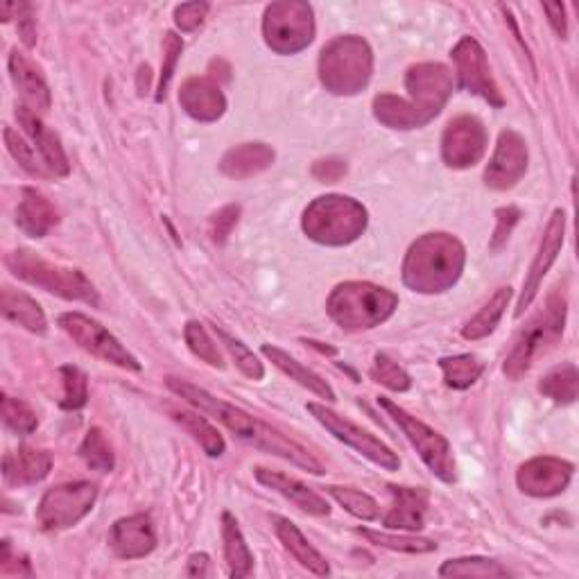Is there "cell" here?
<instances>
[{
    "mask_svg": "<svg viewBox=\"0 0 579 579\" xmlns=\"http://www.w3.org/2000/svg\"><path fill=\"white\" fill-rule=\"evenodd\" d=\"M254 475H256V480L261 482L263 487L281 494L283 498H287L290 503H295L306 514L326 516L330 512L328 503L319 494H315L313 489L302 485V482L295 480V477H287V475L278 473V471H270V469H263V466H259L254 471Z\"/></svg>",
    "mask_w": 579,
    "mask_h": 579,
    "instance_id": "603a6c76",
    "label": "cell"
},
{
    "mask_svg": "<svg viewBox=\"0 0 579 579\" xmlns=\"http://www.w3.org/2000/svg\"><path fill=\"white\" fill-rule=\"evenodd\" d=\"M183 337H186V345L188 349L196 354L200 360H204L211 367L222 369V354L218 351V345L211 340V335L207 333V328L200 322H188L183 328Z\"/></svg>",
    "mask_w": 579,
    "mask_h": 579,
    "instance_id": "ab89813d",
    "label": "cell"
},
{
    "mask_svg": "<svg viewBox=\"0 0 579 579\" xmlns=\"http://www.w3.org/2000/svg\"><path fill=\"white\" fill-rule=\"evenodd\" d=\"M53 469V457L45 451H36L30 446H19V451L8 453L3 457V475L12 487H30L48 477Z\"/></svg>",
    "mask_w": 579,
    "mask_h": 579,
    "instance_id": "cb8c5ba5",
    "label": "cell"
},
{
    "mask_svg": "<svg viewBox=\"0 0 579 579\" xmlns=\"http://www.w3.org/2000/svg\"><path fill=\"white\" fill-rule=\"evenodd\" d=\"M222 541H224V559L229 566V575L235 579L250 577L254 572V555L238 527L233 514H222Z\"/></svg>",
    "mask_w": 579,
    "mask_h": 579,
    "instance_id": "f546056e",
    "label": "cell"
},
{
    "mask_svg": "<svg viewBox=\"0 0 579 579\" xmlns=\"http://www.w3.org/2000/svg\"><path fill=\"white\" fill-rule=\"evenodd\" d=\"M306 408L333 434L335 440H340L343 444L351 446L356 453H360L362 457H367L376 466H380L385 471H399L401 469L399 455L388 444H382L378 438H373L369 430L356 425L354 421L345 419L343 414L328 410L326 406L308 403Z\"/></svg>",
    "mask_w": 579,
    "mask_h": 579,
    "instance_id": "4fadbf2b",
    "label": "cell"
},
{
    "mask_svg": "<svg viewBox=\"0 0 579 579\" xmlns=\"http://www.w3.org/2000/svg\"><path fill=\"white\" fill-rule=\"evenodd\" d=\"M274 164V150L265 143H243L231 148L222 161L220 170L222 175L231 179H250L254 175H261Z\"/></svg>",
    "mask_w": 579,
    "mask_h": 579,
    "instance_id": "484cf974",
    "label": "cell"
},
{
    "mask_svg": "<svg viewBox=\"0 0 579 579\" xmlns=\"http://www.w3.org/2000/svg\"><path fill=\"white\" fill-rule=\"evenodd\" d=\"M544 10H546V14L550 17L548 21H550V25L555 28V32H557L559 36H566V34H568L566 8H564L561 3H546V6H544Z\"/></svg>",
    "mask_w": 579,
    "mask_h": 579,
    "instance_id": "816d5d0a",
    "label": "cell"
},
{
    "mask_svg": "<svg viewBox=\"0 0 579 579\" xmlns=\"http://www.w3.org/2000/svg\"><path fill=\"white\" fill-rule=\"evenodd\" d=\"M168 388L181 397L183 401H188L190 406H196L202 414H211L215 421H220L222 425H227L233 434H238L240 440L261 449L263 440H265V432H267V423L254 419L252 414H248L245 410H240L218 397H213L211 392L198 388V385H192L188 380H181V378H168L166 380Z\"/></svg>",
    "mask_w": 579,
    "mask_h": 579,
    "instance_id": "30bf717a",
    "label": "cell"
},
{
    "mask_svg": "<svg viewBox=\"0 0 579 579\" xmlns=\"http://www.w3.org/2000/svg\"><path fill=\"white\" fill-rule=\"evenodd\" d=\"M572 471L575 466L570 462L546 455L525 462L516 473V482H518V489L527 496L552 498L566 492V487L570 485Z\"/></svg>",
    "mask_w": 579,
    "mask_h": 579,
    "instance_id": "e0dca14e",
    "label": "cell"
},
{
    "mask_svg": "<svg viewBox=\"0 0 579 579\" xmlns=\"http://www.w3.org/2000/svg\"><path fill=\"white\" fill-rule=\"evenodd\" d=\"M399 308V295L392 290L365 281H349L337 285L328 302V317L343 330H369L388 322Z\"/></svg>",
    "mask_w": 579,
    "mask_h": 579,
    "instance_id": "3957f363",
    "label": "cell"
},
{
    "mask_svg": "<svg viewBox=\"0 0 579 579\" xmlns=\"http://www.w3.org/2000/svg\"><path fill=\"white\" fill-rule=\"evenodd\" d=\"M373 71V55L365 39L356 34L328 41L319 57V80L326 91L335 95L360 93Z\"/></svg>",
    "mask_w": 579,
    "mask_h": 579,
    "instance_id": "5b68a950",
    "label": "cell"
},
{
    "mask_svg": "<svg viewBox=\"0 0 579 579\" xmlns=\"http://www.w3.org/2000/svg\"><path fill=\"white\" fill-rule=\"evenodd\" d=\"M57 222L60 213L51 200L43 198L34 188L21 190V202L17 207V224L23 233L32 238H43L48 235V231L55 229Z\"/></svg>",
    "mask_w": 579,
    "mask_h": 579,
    "instance_id": "d4e9b609",
    "label": "cell"
},
{
    "mask_svg": "<svg viewBox=\"0 0 579 579\" xmlns=\"http://www.w3.org/2000/svg\"><path fill=\"white\" fill-rule=\"evenodd\" d=\"M265 43L278 55H295L310 45L315 36L313 8L304 0L272 3L263 17Z\"/></svg>",
    "mask_w": 579,
    "mask_h": 579,
    "instance_id": "ba28073f",
    "label": "cell"
},
{
    "mask_svg": "<svg viewBox=\"0 0 579 579\" xmlns=\"http://www.w3.org/2000/svg\"><path fill=\"white\" fill-rule=\"evenodd\" d=\"M442 577H509V570L494 559L462 557L449 559L440 568Z\"/></svg>",
    "mask_w": 579,
    "mask_h": 579,
    "instance_id": "d590c367",
    "label": "cell"
},
{
    "mask_svg": "<svg viewBox=\"0 0 579 579\" xmlns=\"http://www.w3.org/2000/svg\"><path fill=\"white\" fill-rule=\"evenodd\" d=\"M238 218H240V207H224L222 211H218L211 220V233H213V240L215 243H227V238L231 235L233 227L238 224Z\"/></svg>",
    "mask_w": 579,
    "mask_h": 579,
    "instance_id": "681fc988",
    "label": "cell"
},
{
    "mask_svg": "<svg viewBox=\"0 0 579 579\" xmlns=\"http://www.w3.org/2000/svg\"><path fill=\"white\" fill-rule=\"evenodd\" d=\"M183 112L200 123H215L227 112V98L220 84L211 77H190L179 91Z\"/></svg>",
    "mask_w": 579,
    "mask_h": 579,
    "instance_id": "ffe728a7",
    "label": "cell"
},
{
    "mask_svg": "<svg viewBox=\"0 0 579 579\" xmlns=\"http://www.w3.org/2000/svg\"><path fill=\"white\" fill-rule=\"evenodd\" d=\"M60 326L86 354L101 358L103 362L127 369V371H140V362L101 322H95L82 313H64L60 315Z\"/></svg>",
    "mask_w": 579,
    "mask_h": 579,
    "instance_id": "7c38bea8",
    "label": "cell"
},
{
    "mask_svg": "<svg viewBox=\"0 0 579 579\" xmlns=\"http://www.w3.org/2000/svg\"><path fill=\"white\" fill-rule=\"evenodd\" d=\"M3 136H6V145H8L10 155L19 161V166H21L23 170H28V172L34 175V177H53L51 170H48V166L43 164L41 155L36 152L34 145L25 140V136H21L19 131H14L12 127H6V129H3Z\"/></svg>",
    "mask_w": 579,
    "mask_h": 579,
    "instance_id": "74e56055",
    "label": "cell"
},
{
    "mask_svg": "<svg viewBox=\"0 0 579 579\" xmlns=\"http://www.w3.org/2000/svg\"><path fill=\"white\" fill-rule=\"evenodd\" d=\"M80 455L82 460L88 464V469L93 471H101V473H109L114 469V451L105 438V432L101 428H91L86 432V438L80 446Z\"/></svg>",
    "mask_w": 579,
    "mask_h": 579,
    "instance_id": "f35d334b",
    "label": "cell"
},
{
    "mask_svg": "<svg viewBox=\"0 0 579 579\" xmlns=\"http://www.w3.org/2000/svg\"><path fill=\"white\" fill-rule=\"evenodd\" d=\"M378 406L385 412H388L394 419V423L403 430L408 442L417 449L419 457L430 469V473L438 475L442 482H446V485H453V482H455V460H453L451 444H449L444 434H440L438 430H432L430 425H425L417 417L408 414L403 408H399L390 399L380 397Z\"/></svg>",
    "mask_w": 579,
    "mask_h": 579,
    "instance_id": "9c48e42d",
    "label": "cell"
},
{
    "mask_svg": "<svg viewBox=\"0 0 579 579\" xmlns=\"http://www.w3.org/2000/svg\"><path fill=\"white\" fill-rule=\"evenodd\" d=\"M564 326H566V299L564 295L552 293L546 308L516 337L509 356L505 358V367H503L505 376L512 380L525 376L529 367L561 340Z\"/></svg>",
    "mask_w": 579,
    "mask_h": 579,
    "instance_id": "52a82bcc",
    "label": "cell"
},
{
    "mask_svg": "<svg viewBox=\"0 0 579 579\" xmlns=\"http://www.w3.org/2000/svg\"><path fill=\"white\" fill-rule=\"evenodd\" d=\"M209 12V3H183L175 8V23L181 32H196Z\"/></svg>",
    "mask_w": 579,
    "mask_h": 579,
    "instance_id": "7dc6e473",
    "label": "cell"
},
{
    "mask_svg": "<svg viewBox=\"0 0 579 579\" xmlns=\"http://www.w3.org/2000/svg\"><path fill=\"white\" fill-rule=\"evenodd\" d=\"M371 378L378 385H382V388H388L392 392H408L412 388V378L408 376V371L403 367H399V362H394L390 356H385V354H378L373 358Z\"/></svg>",
    "mask_w": 579,
    "mask_h": 579,
    "instance_id": "60d3db41",
    "label": "cell"
},
{
    "mask_svg": "<svg viewBox=\"0 0 579 579\" xmlns=\"http://www.w3.org/2000/svg\"><path fill=\"white\" fill-rule=\"evenodd\" d=\"M512 299V287H498L494 297L482 306L462 328V337L464 340H482V337H487L494 333V328L498 326L501 317L505 315V308Z\"/></svg>",
    "mask_w": 579,
    "mask_h": 579,
    "instance_id": "1f68e13d",
    "label": "cell"
},
{
    "mask_svg": "<svg viewBox=\"0 0 579 579\" xmlns=\"http://www.w3.org/2000/svg\"><path fill=\"white\" fill-rule=\"evenodd\" d=\"M390 489L394 496V505L382 523L390 529H410V533H419L425 523L428 494L423 489H410V487H390Z\"/></svg>",
    "mask_w": 579,
    "mask_h": 579,
    "instance_id": "83f0119b",
    "label": "cell"
},
{
    "mask_svg": "<svg viewBox=\"0 0 579 579\" xmlns=\"http://www.w3.org/2000/svg\"><path fill=\"white\" fill-rule=\"evenodd\" d=\"M10 77L21 98L19 107L36 116L51 109V88H48L39 69L19 51H12L10 55Z\"/></svg>",
    "mask_w": 579,
    "mask_h": 579,
    "instance_id": "7402d4cb",
    "label": "cell"
},
{
    "mask_svg": "<svg viewBox=\"0 0 579 579\" xmlns=\"http://www.w3.org/2000/svg\"><path fill=\"white\" fill-rule=\"evenodd\" d=\"M175 421L188 432L192 434V440H196L204 453L209 457H220L224 453V438L222 434L198 412H175Z\"/></svg>",
    "mask_w": 579,
    "mask_h": 579,
    "instance_id": "836d02e7",
    "label": "cell"
},
{
    "mask_svg": "<svg viewBox=\"0 0 579 579\" xmlns=\"http://www.w3.org/2000/svg\"><path fill=\"white\" fill-rule=\"evenodd\" d=\"M3 421L17 434H32L39 425L32 408L28 403H23L21 399H14L10 394H3Z\"/></svg>",
    "mask_w": 579,
    "mask_h": 579,
    "instance_id": "f6af8a7d",
    "label": "cell"
},
{
    "mask_svg": "<svg viewBox=\"0 0 579 579\" xmlns=\"http://www.w3.org/2000/svg\"><path fill=\"white\" fill-rule=\"evenodd\" d=\"M347 175V164L343 159H322L313 166V177L324 181V183H333L337 179H343Z\"/></svg>",
    "mask_w": 579,
    "mask_h": 579,
    "instance_id": "f907efd6",
    "label": "cell"
},
{
    "mask_svg": "<svg viewBox=\"0 0 579 579\" xmlns=\"http://www.w3.org/2000/svg\"><path fill=\"white\" fill-rule=\"evenodd\" d=\"M17 120L23 127L25 136L32 140V145L41 155L48 170H51V175L53 177H66L71 172V164H69V157L62 148L60 136L48 129L36 114H32L23 107H17Z\"/></svg>",
    "mask_w": 579,
    "mask_h": 579,
    "instance_id": "44dd1931",
    "label": "cell"
},
{
    "mask_svg": "<svg viewBox=\"0 0 579 579\" xmlns=\"http://www.w3.org/2000/svg\"><path fill=\"white\" fill-rule=\"evenodd\" d=\"M440 367L444 371L446 385L453 390H469L471 385L482 376V371H485V362H482L477 356H471V354L442 358Z\"/></svg>",
    "mask_w": 579,
    "mask_h": 579,
    "instance_id": "e575fe53",
    "label": "cell"
},
{
    "mask_svg": "<svg viewBox=\"0 0 579 579\" xmlns=\"http://www.w3.org/2000/svg\"><path fill=\"white\" fill-rule=\"evenodd\" d=\"M356 533L360 537H365L369 544L380 546V548H388L394 552H408V555H425V552H434L438 550V544L430 541V539H419V537H394L388 533H376V529H367V527H358Z\"/></svg>",
    "mask_w": 579,
    "mask_h": 579,
    "instance_id": "8d00e7d4",
    "label": "cell"
},
{
    "mask_svg": "<svg viewBox=\"0 0 579 579\" xmlns=\"http://www.w3.org/2000/svg\"><path fill=\"white\" fill-rule=\"evenodd\" d=\"M408 98L382 93L373 101V116L392 129H417L438 116L453 95V73L444 64H417L406 75Z\"/></svg>",
    "mask_w": 579,
    "mask_h": 579,
    "instance_id": "6da1fadb",
    "label": "cell"
},
{
    "mask_svg": "<svg viewBox=\"0 0 579 579\" xmlns=\"http://www.w3.org/2000/svg\"><path fill=\"white\" fill-rule=\"evenodd\" d=\"M272 525H274V533L281 539L283 548L293 555L304 568H308L310 572L319 577H326L330 572L328 561L322 557L319 550L310 546V541L304 537V533L293 520H287L283 516H272Z\"/></svg>",
    "mask_w": 579,
    "mask_h": 579,
    "instance_id": "4316f807",
    "label": "cell"
},
{
    "mask_svg": "<svg viewBox=\"0 0 579 579\" xmlns=\"http://www.w3.org/2000/svg\"><path fill=\"white\" fill-rule=\"evenodd\" d=\"M188 577H207L209 575V557L207 555H192L186 566Z\"/></svg>",
    "mask_w": 579,
    "mask_h": 579,
    "instance_id": "f5cc1de1",
    "label": "cell"
},
{
    "mask_svg": "<svg viewBox=\"0 0 579 579\" xmlns=\"http://www.w3.org/2000/svg\"><path fill=\"white\" fill-rule=\"evenodd\" d=\"M181 51H183V41L175 32H168L164 39V66H161V80H159V91H157V103L166 98V91L175 75V66L179 62Z\"/></svg>",
    "mask_w": 579,
    "mask_h": 579,
    "instance_id": "bcb514c9",
    "label": "cell"
},
{
    "mask_svg": "<svg viewBox=\"0 0 579 579\" xmlns=\"http://www.w3.org/2000/svg\"><path fill=\"white\" fill-rule=\"evenodd\" d=\"M109 546L120 559H143L157 548V533L148 514L120 518L109 529Z\"/></svg>",
    "mask_w": 579,
    "mask_h": 579,
    "instance_id": "d6986e66",
    "label": "cell"
},
{
    "mask_svg": "<svg viewBox=\"0 0 579 579\" xmlns=\"http://www.w3.org/2000/svg\"><path fill=\"white\" fill-rule=\"evenodd\" d=\"M539 392L548 399H552L555 403L561 406H570L577 401L579 394V373L575 365H561L557 369H552L548 376H544V380L539 382Z\"/></svg>",
    "mask_w": 579,
    "mask_h": 579,
    "instance_id": "d6a6232c",
    "label": "cell"
},
{
    "mask_svg": "<svg viewBox=\"0 0 579 579\" xmlns=\"http://www.w3.org/2000/svg\"><path fill=\"white\" fill-rule=\"evenodd\" d=\"M6 267L21 281L36 285L45 293L57 295L69 302H84L88 306H101L98 290L75 267L51 263L34 252L19 250L6 256Z\"/></svg>",
    "mask_w": 579,
    "mask_h": 579,
    "instance_id": "8992f818",
    "label": "cell"
},
{
    "mask_svg": "<svg viewBox=\"0 0 579 579\" xmlns=\"http://www.w3.org/2000/svg\"><path fill=\"white\" fill-rule=\"evenodd\" d=\"M215 333H218V337L222 340V345L227 347V351L231 354L235 367H238L240 371H243L248 378H252V380H263L265 369H263V362L254 356V351H250L248 345L235 340V337H231L227 330H222V328H218V326H215Z\"/></svg>",
    "mask_w": 579,
    "mask_h": 579,
    "instance_id": "b9f144b4",
    "label": "cell"
},
{
    "mask_svg": "<svg viewBox=\"0 0 579 579\" xmlns=\"http://www.w3.org/2000/svg\"><path fill=\"white\" fill-rule=\"evenodd\" d=\"M466 263V250L455 235L425 233L414 240L403 261V283L421 295H440L451 290Z\"/></svg>",
    "mask_w": 579,
    "mask_h": 579,
    "instance_id": "7a4b0ae2",
    "label": "cell"
},
{
    "mask_svg": "<svg viewBox=\"0 0 579 579\" xmlns=\"http://www.w3.org/2000/svg\"><path fill=\"white\" fill-rule=\"evenodd\" d=\"M98 487L91 482H69L48 489L39 503L36 520L48 533H60L77 525L95 505Z\"/></svg>",
    "mask_w": 579,
    "mask_h": 579,
    "instance_id": "8fae6325",
    "label": "cell"
},
{
    "mask_svg": "<svg viewBox=\"0 0 579 579\" xmlns=\"http://www.w3.org/2000/svg\"><path fill=\"white\" fill-rule=\"evenodd\" d=\"M451 57L455 62V71L462 88L480 95V98H485L496 109L505 105L503 95L492 77L487 53L482 51V45L473 36L460 39V43L453 48Z\"/></svg>",
    "mask_w": 579,
    "mask_h": 579,
    "instance_id": "5bb4252c",
    "label": "cell"
},
{
    "mask_svg": "<svg viewBox=\"0 0 579 579\" xmlns=\"http://www.w3.org/2000/svg\"><path fill=\"white\" fill-rule=\"evenodd\" d=\"M62 380H64V397L60 401V406L64 410H80L86 406L88 401V380L86 373L80 367L73 365H64L60 369Z\"/></svg>",
    "mask_w": 579,
    "mask_h": 579,
    "instance_id": "7bdbcfd3",
    "label": "cell"
},
{
    "mask_svg": "<svg viewBox=\"0 0 579 579\" xmlns=\"http://www.w3.org/2000/svg\"><path fill=\"white\" fill-rule=\"evenodd\" d=\"M328 494L356 518H362V520L378 518V503L365 492H358L351 487H328Z\"/></svg>",
    "mask_w": 579,
    "mask_h": 579,
    "instance_id": "ee69618b",
    "label": "cell"
},
{
    "mask_svg": "<svg viewBox=\"0 0 579 579\" xmlns=\"http://www.w3.org/2000/svg\"><path fill=\"white\" fill-rule=\"evenodd\" d=\"M564 233H566V213L561 209H557L552 213V218L548 220V227L544 231L539 252H537L533 265H529V272H527V276L523 281V293H520L518 304H516V317H520L525 313V308H529V304L535 302L546 274L550 272L552 263L557 261V256H559V252L564 248Z\"/></svg>",
    "mask_w": 579,
    "mask_h": 579,
    "instance_id": "2e32d148",
    "label": "cell"
},
{
    "mask_svg": "<svg viewBox=\"0 0 579 579\" xmlns=\"http://www.w3.org/2000/svg\"><path fill=\"white\" fill-rule=\"evenodd\" d=\"M302 227L319 245L345 248L358 240L367 229V209L345 196H324L308 204Z\"/></svg>",
    "mask_w": 579,
    "mask_h": 579,
    "instance_id": "277c9868",
    "label": "cell"
},
{
    "mask_svg": "<svg viewBox=\"0 0 579 579\" xmlns=\"http://www.w3.org/2000/svg\"><path fill=\"white\" fill-rule=\"evenodd\" d=\"M520 220V211L516 207H505V209H498L496 211V231H494V238H492V250H501L505 243H507V238L509 233L514 231V227L518 224Z\"/></svg>",
    "mask_w": 579,
    "mask_h": 579,
    "instance_id": "c3c4849f",
    "label": "cell"
},
{
    "mask_svg": "<svg viewBox=\"0 0 579 579\" xmlns=\"http://www.w3.org/2000/svg\"><path fill=\"white\" fill-rule=\"evenodd\" d=\"M487 152V129L475 116H457L442 138L444 164L457 170L475 166Z\"/></svg>",
    "mask_w": 579,
    "mask_h": 579,
    "instance_id": "9a60e30c",
    "label": "cell"
},
{
    "mask_svg": "<svg viewBox=\"0 0 579 579\" xmlns=\"http://www.w3.org/2000/svg\"><path fill=\"white\" fill-rule=\"evenodd\" d=\"M527 170V145L514 129H505L498 136L494 157L485 170V183L494 190H507L516 186Z\"/></svg>",
    "mask_w": 579,
    "mask_h": 579,
    "instance_id": "ac0fdd59",
    "label": "cell"
},
{
    "mask_svg": "<svg viewBox=\"0 0 579 579\" xmlns=\"http://www.w3.org/2000/svg\"><path fill=\"white\" fill-rule=\"evenodd\" d=\"M0 313H3L6 319L23 326L30 333L43 335L48 330V322L45 315L41 310V306L21 290L14 287H3V293H0Z\"/></svg>",
    "mask_w": 579,
    "mask_h": 579,
    "instance_id": "f1b7e54d",
    "label": "cell"
},
{
    "mask_svg": "<svg viewBox=\"0 0 579 579\" xmlns=\"http://www.w3.org/2000/svg\"><path fill=\"white\" fill-rule=\"evenodd\" d=\"M263 356L267 358V360H272L285 376H290V378H293V380H297L299 385H302V388H306V390H310L313 394H317L319 399H326V401H335V392H333V388H330V385L322 378V376H317L315 371H310L308 367H304L299 360H295L293 356H290V354H285L283 349H278V347H270V345H263Z\"/></svg>",
    "mask_w": 579,
    "mask_h": 579,
    "instance_id": "4dcf8cb0",
    "label": "cell"
}]
</instances>
